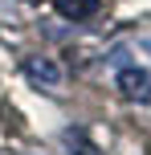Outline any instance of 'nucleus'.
<instances>
[{
  "mask_svg": "<svg viewBox=\"0 0 151 155\" xmlns=\"http://www.w3.org/2000/svg\"><path fill=\"white\" fill-rule=\"evenodd\" d=\"M53 4L65 21H86V16H94L102 8V0H53Z\"/></svg>",
  "mask_w": 151,
  "mask_h": 155,
  "instance_id": "7ed1b4c3",
  "label": "nucleus"
},
{
  "mask_svg": "<svg viewBox=\"0 0 151 155\" xmlns=\"http://www.w3.org/2000/svg\"><path fill=\"white\" fill-rule=\"evenodd\" d=\"M25 74L41 86H61V70H57L49 57H25Z\"/></svg>",
  "mask_w": 151,
  "mask_h": 155,
  "instance_id": "f03ea898",
  "label": "nucleus"
},
{
  "mask_svg": "<svg viewBox=\"0 0 151 155\" xmlns=\"http://www.w3.org/2000/svg\"><path fill=\"white\" fill-rule=\"evenodd\" d=\"M119 90L127 94V98L147 102V98H151V78H147L143 70H119Z\"/></svg>",
  "mask_w": 151,
  "mask_h": 155,
  "instance_id": "f257e3e1",
  "label": "nucleus"
}]
</instances>
